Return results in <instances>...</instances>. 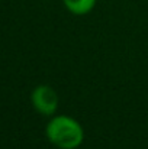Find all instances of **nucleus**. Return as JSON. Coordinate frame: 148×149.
Instances as JSON below:
<instances>
[{
	"label": "nucleus",
	"instance_id": "nucleus-2",
	"mask_svg": "<svg viewBox=\"0 0 148 149\" xmlns=\"http://www.w3.org/2000/svg\"><path fill=\"white\" fill-rule=\"evenodd\" d=\"M31 103L39 114L54 116L58 109V94L51 86L39 84L31 93Z\"/></svg>",
	"mask_w": 148,
	"mask_h": 149
},
{
	"label": "nucleus",
	"instance_id": "nucleus-1",
	"mask_svg": "<svg viewBox=\"0 0 148 149\" xmlns=\"http://www.w3.org/2000/svg\"><path fill=\"white\" fill-rule=\"evenodd\" d=\"M45 136L58 149H77L84 141V129L79 120L67 114H57L45 126Z\"/></svg>",
	"mask_w": 148,
	"mask_h": 149
},
{
	"label": "nucleus",
	"instance_id": "nucleus-3",
	"mask_svg": "<svg viewBox=\"0 0 148 149\" xmlns=\"http://www.w3.org/2000/svg\"><path fill=\"white\" fill-rule=\"evenodd\" d=\"M96 1L97 0H62V4L70 13L76 16H84L95 9Z\"/></svg>",
	"mask_w": 148,
	"mask_h": 149
}]
</instances>
